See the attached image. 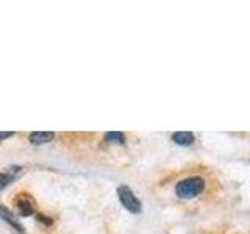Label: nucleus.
<instances>
[{
	"label": "nucleus",
	"instance_id": "f257e3e1",
	"mask_svg": "<svg viewBox=\"0 0 250 234\" xmlns=\"http://www.w3.org/2000/svg\"><path fill=\"white\" fill-rule=\"evenodd\" d=\"M203 191H205V179L202 176H188L178 181L175 186V194L185 200L197 197Z\"/></svg>",
	"mask_w": 250,
	"mask_h": 234
},
{
	"label": "nucleus",
	"instance_id": "f03ea898",
	"mask_svg": "<svg viewBox=\"0 0 250 234\" xmlns=\"http://www.w3.org/2000/svg\"><path fill=\"white\" fill-rule=\"evenodd\" d=\"M117 197H119L122 206H125L127 211H130V213H133V214L141 213V201L136 198V195L131 192V189L128 186L117 187Z\"/></svg>",
	"mask_w": 250,
	"mask_h": 234
},
{
	"label": "nucleus",
	"instance_id": "7ed1b4c3",
	"mask_svg": "<svg viewBox=\"0 0 250 234\" xmlns=\"http://www.w3.org/2000/svg\"><path fill=\"white\" fill-rule=\"evenodd\" d=\"M53 137H55V135L52 131H35L28 136V140L35 145H41V144L50 142Z\"/></svg>",
	"mask_w": 250,
	"mask_h": 234
},
{
	"label": "nucleus",
	"instance_id": "20e7f679",
	"mask_svg": "<svg viewBox=\"0 0 250 234\" xmlns=\"http://www.w3.org/2000/svg\"><path fill=\"white\" fill-rule=\"evenodd\" d=\"M194 135L191 131H177L172 135V140L178 145H191L194 142Z\"/></svg>",
	"mask_w": 250,
	"mask_h": 234
},
{
	"label": "nucleus",
	"instance_id": "39448f33",
	"mask_svg": "<svg viewBox=\"0 0 250 234\" xmlns=\"http://www.w3.org/2000/svg\"><path fill=\"white\" fill-rule=\"evenodd\" d=\"M0 217H2V218H3V220H5L6 223H10V225L13 226V228H16V230H18V231L23 233V228H22V226H21V223H19L18 220H16V218H14V215L11 214V211L8 209L6 206H0Z\"/></svg>",
	"mask_w": 250,
	"mask_h": 234
},
{
	"label": "nucleus",
	"instance_id": "423d86ee",
	"mask_svg": "<svg viewBox=\"0 0 250 234\" xmlns=\"http://www.w3.org/2000/svg\"><path fill=\"white\" fill-rule=\"evenodd\" d=\"M18 208H19L21 215H30V214H33V205H31L30 200L21 198L18 201Z\"/></svg>",
	"mask_w": 250,
	"mask_h": 234
},
{
	"label": "nucleus",
	"instance_id": "0eeeda50",
	"mask_svg": "<svg viewBox=\"0 0 250 234\" xmlns=\"http://www.w3.org/2000/svg\"><path fill=\"white\" fill-rule=\"evenodd\" d=\"M106 142H116V144H124L125 142V136L121 131H109L105 135Z\"/></svg>",
	"mask_w": 250,
	"mask_h": 234
},
{
	"label": "nucleus",
	"instance_id": "6e6552de",
	"mask_svg": "<svg viewBox=\"0 0 250 234\" xmlns=\"http://www.w3.org/2000/svg\"><path fill=\"white\" fill-rule=\"evenodd\" d=\"M14 178V175L13 174H10V172H2V174H0V191L2 189H5V187L11 183V179Z\"/></svg>",
	"mask_w": 250,
	"mask_h": 234
},
{
	"label": "nucleus",
	"instance_id": "1a4fd4ad",
	"mask_svg": "<svg viewBox=\"0 0 250 234\" xmlns=\"http://www.w3.org/2000/svg\"><path fill=\"white\" fill-rule=\"evenodd\" d=\"M36 217H38V220L41 222V223H45V225H52V218H50V217H47V215H44V214H38Z\"/></svg>",
	"mask_w": 250,
	"mask_h": 234
},
{
	"label": "nucleus",
	"instance_id": "9d476101",
	"mask_svg": "<svg viewBox=\"0 0 250 234\" xmlns=\"http://www.w3.org/2000/svg\"><path fill=\"white\" fill-rule=\"evenodd\" d=\"M14 133L13 131H8V133H0V139H5V137H10V136H13Z\"/></svg>",
	"mask_w": 250,
	"mask_h": 234
},
{
	"label": "nucleus",
	"instance_id": "9b49d317",
	"mask_svg": "<svg viewBox=\"0 0 250 234\" xmlns=\"http://www.w3.org/2000/svg\"><path fill=\"white\" fill-rule=\"evenodd\" d=\"M21 234H23V233H21Z\"/></svg>",
	"mask_w": 250,
	"mask_h": 234
}]
</instances>
